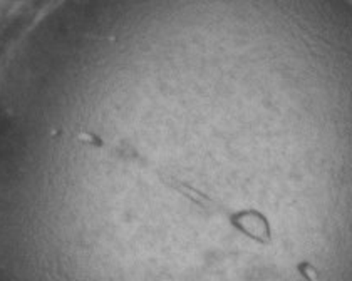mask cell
<instances>
[{
	"instance_id": "cell-1",
	"label": "cell",
	"mask_w": 352,
	"mask_h": 281,
	"mask_svg": "<svg viewBox=\"0 0 352 281\" xmlns=\"http://www.w3.org/2000/svg\"><path fill=\"white\" fill-rule=\"evenodd\" d=\"M235 226L240 228L245 234L257 239L260 243H269L272 238L270 225L265 218L257 211H245L242 215L235 216Z\"/></svg>"
}]
</instances>
